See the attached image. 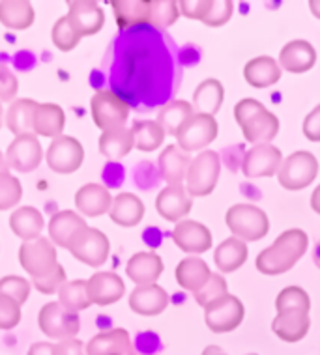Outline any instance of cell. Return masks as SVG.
Segmentation results:
<instances>
[{
	"label": "cell",
	"instance_id": "obj_1",
	"mask_svg": "<svg viewBox=\"0 0 320 355\" xmlns=\"http://www.w3.org/2000/svg\"><path fill=\"white\" fill-rule=\"evenodd\" d=\"M309 245L308 234L300 228L285 230L279 238L259 252L257 270L264 275H281L294 268L298 260L305 254Z\"/></svg>",
	"mask_w": 320,
	"mask_h": 355
},
{
	"label": "cell",
	"instance_id": "obj_2",
	"mask_svg": "<svg viewBox=\"0 0 320 355\" xmlns=\"http://www.w3.org/2000/svg\"><path fill=\"white\" fill-rule=\"evenodd\" d=\"M234 118L242 128V133L251 144H270L279 133V120L264 105L253 98L242 99L234 107Z\"/></svg>",
	"mask_w": 320,
	"mask_h": 355
},
{
	"label": "cell",
	"instance_id": "obj_3",
	"mask_svg": "<svg viewBox=\"0 0 320 355\" xmlns=\"http://www.w3.org/2000/svg\"><path fill=\"white\" fill-rule=\"evenodd\" d=\"M228 230L242 241H259L270 230L268 215L253 204H234L225 215Z\"/></svg>",
	"mask_w": 320,
	"mask_h": 355
},
{
	"label": "cell",
	"instance_id": "obj_4",
	"mask_svg": "<svg viewBox=\"0 0 320 355\" xmlns=\"http://www.w3.org/2000/svg\"><path fill=\"white\" fill-rule=\"evenodd\" d=\"M221 172V159L219 153L214 150H204L191 159L190 171L185 176V191L187 195L193 196H208L214 193Z\"/></svg>",
	"mask_w": 320,
	"mask_h": 355
},
{
	"label": "cell",
	"instance_id": "obj_5",
	"mask_svg": "<svg viewBox=\"0 0 320 355\" xmlns=\"http://www.w3.org/2000/svg\"><path fill=\"white\" fill-rule=\"evenodd\" d=\"M90 112L101 133H109L126 128L130 118V105L111 90H98L90 101Z\"/></svg>",
	"mask_w": 320,
	"mask_h": 355
},
{
	"label": "cell",
	"instance_id": "obj_6",
	"mask_svg": "<svg viewBox=\"0 0 320 355\" xmlns=\"http://www.w3.org/2000/svg\"><path fill=\"white\" fill-rule=\"evenodd\" d=\"M319 174V161L311 152H294L290 153L287 159H283V165L277 172L279 184L289 191L305 189L308 185L314 182Z\"/></svg>",
	"mask_w": 320,
	"mask_h": 355
},
{
	"label": "cell",
	"instance_id": "obj_7",
	"mask_svg": "<svg viewBox=\"0 0 320 355\" xmlns=\"http://www.w3.org/2000/svg\"><path fill=\"white\" fill-rule=\"evenodd\" d=\"M37 324H40V329L45 337L56 338L58 343L75 338L81 329L79 314L66 311L58 301H53V303L42 306L40 316H37Z\"/></svg>",
	"mask_w": 320,
	"mask_h": 355
},
{
	"label": "cell",
	"instance_id": "obj_8",
	"mask_svg": "<svg viewBox=\"0 0 320 355\" xmlns=\"http://www.w3.org/2000/svg\"><path fill=\"white\" fill-rule=\"evenodd\" d=\"M19 263L32 279L47 275L58 263L55 245L44 236L31 239V241H23V245L19 247Z\"/></svg>",
	"mask_w": 320,
	"mask_h": 355
},
{
	"label": "cell",
	"instance_id": "obj_9",
	"mask_svg": "<svg viewBox=\"0 0 320 355\" xmlns=\"http://www.w3.org/2000/svg\"><path fill=\"white\" fill-rule=\"evenodd\" d=\"M219 133V125H217L216 116H208V114H199L195 112L187 122L182 125V129L176 135L178 148L184 152H199L208 144L217 139Z\"/></svg>",
	"mask_w": 320,
	"mask_h": 355
},
{
	"label": "cell",
	"instance_id": "obj_10",
	"mask_svg": "<svg viewBox=\"0 0 320 355\" xmlns=\"http://www.w3.org/2000/svg\"><path fill=\"white\" fill-rule=\"evenodd\" d=\"M246 309L236 295H223L204 309V320L214 333H230L244 322Z\"/></svg>",
	"mask_w": 320,
	"mask_h": 355
},
{
	"label": "cell",
	"instance_id": "obj_11",
	"mask_svg": "<svg viewBox=\"0 0 320 355\" xmlns=\"http://www.w3.org/2000/svg\"><path fill=\"white\" fill-rule=\"evenodd\" d=\"M71 257H75L79 262L87 263L90 268H99L107 262L109 251H111V243L109 238L105 236L98 228L87 227L77 238L71 241L68 249Z\"/></svg>",
	"mask_w": 320,
	"mask_h": 355
},
{
	"label": "cell",
	"instance_id": "obj_12",
	"mask_svg": "<svg viewBox=\"0 0 320 355\" xmlns=\"http://www.w3.org/2000/svg\"><path fill=\"white\" fill-rule=\"evenodd\" d=\"M85 159V148L75 137L60 135L53 139L49 150L45 153V161L56 174H71L79 171Z\"/></svg>",
	"mask_w": 320,
	"mask_h": 355
},
{
	"label": "cell",
	"instance_id": "obj_13",
	"mask_svg": "<svg viewBox=\"0 0 320 355\" xmlns=\"http://www.w3.org/2000/svg\"><path fill=\"white\" fill-rule=\"evenodd\" d=\"M283 165V153L273 144H257L247 150L242 159V171L247 178L276 176Z\"/></svg>",
	"mask_w": 320,
	"mask_h": 355
},
{
	"label": "cell",
	"instance_id": "obj_14",
	"mask_svg": "<svg viewBox=\"0 0 320 355\" xmlns=\"http://www.w3.org/2000/svg\"><path fill=\"white\" fill-rule=\"evenodd\" d=\"M44 148L36 135H19L8 146L6 163L15 172H32L42 165Z\"/></svg>",
	"mask_w": 320,
	"mask_h": 355
},
{
	"label": "cell",
	"instance_id": "obj_15",
	"mask_svg": "<svg viewBox=\"0 0 320 355\" xmlns=\"http://www.w3.org/2000/svg\"><path fill=\"white\" fill-rule=\"evenodd\" d=\"M68 21L81 37L98 34L105 25V12L94 0H69Z\"/></svg>",
	"mask_w": 320,
	"mask_h": 355
},
{
	"label": "cell",
	"instance_id": "obj_16",
	"mask_svg": "<svg viewBox=\"0 0 320 355\" xmlns=\"http://www.w3.org/2000/svg\"><path fill=\"white\" fill-rule=\"evenodd\" d=\"M173 241L178 245L180 251L191 254H203L212 249V232L208 227L197 220L184 219L176 223L173 230Z\"/></svg>",
	"mask_w": 320,
	"mask_h": 355
},
{
	"label": "cell",
	"instance_id": "obj_17",
	"mask_svg": "<svg viewBox=\"0 0 320 355\" xmlns=\"http://www.w3.org/2000/svg\"><path fill=\"white\" fill-rule=\"evenodd\" d=\"M87 284L92 305H112V303L122 300L124 294H126V284L120 279V275L112 273V271H98V273H94L87 281Z\"/></svg>",
	"mask_w": 320,
	"mask_h": 355
},
{
	"label": "cell",
	"instance_id": "obj_18",
	"mask_svg": "<svg viewBox=\"0 0 320 355\" xmlns=\"http://www.w3.org/2000/svg\"><path fill=\"white\" fill-rule=\"evenodd\" d=\"M193 208V198L187 195L184 185H167L155 198V209L163 219L180 223Z\"/></svg>",
	"mask_w": 320,
	"mask_h": 355
},
{
	"label": "cell",
	"instance_id": "obj_19",
	"mask_svg": "<svg viewBox=\"0 0 320 355\" xmlns=\"http://www.w3.org/2000/svg\"><path fill=\"white\" fill-rule=\"evenodd\" d=\"M87 355H139L131 344L130 333L122 327L101 331L85 346Z\"/></svg>",
	"mask_w": 320,
	"mask_h": 355
},
{
	"label": "cell",
	"instance_id": "obj_20",
	"mask_svg": "<svg viewBox=\"0 0 320 355\" xmlns=\"http://www.w3.org/2000/svg\"><path fill=\"white\" fill-rule=\"evenodd\" d=\"M87 220L83 219L79 214H75L71 209H64L51 217L49 220V236L51 241L62 249H69L71 241L87 228Z\"/></svg>",
	"mask_w": 320,
	"mask_h": 355
},
{
	"label": "cell",
	"instance_id": "obj_21",
	"mask_svg": "<svg viewBox=\"0 0 320 355\" xmlns=\"http://www.w3.org/2000/svg\"><path fill=\"white\" fill-rule=\"evenodd\" d=\"M126 273L137 286L155 284L163 273V260L154 251L135 252L126 266Z\"/></svg>",
	"mask_w": 320,
	"mask_h": 355
},
{
	"label": "cell",
	"instance_id": "obj_22",
	"mask_svg": "<svg viewBox=\"0 0 320 355\" xmlns=\"http://www.w3.org/2000/svg\"><path fill=\"white\" fill-rule=\"evenodd\" d=\"M169 306V294L160 284L137 286L130 294V309L141 316H158Z\"/></svg>",
	"mask_w": 320,
	"mask_h": 355
},
{
	"label": "cell",
	"instance_id": "obj_23",
	"mask_svg": "<svg viewBox=\"0 0 320 355\" xmlns=\"http://www.w3.org/2000/svg\"><path fill=\"white\" fill-rule=\"evenodd\" d=\"M314 62H317V51L305 40H292L285 45L279 55V66L290 73H305L313 69Z\"/></svg>",
	"mask_w": 320,
	"mask_h": 355
},
{
	"label": "cell",
	"instance_id": "obj_24",
	"mask_svg": "<svg viewBox=\"0 0 320 355\" xmlns=\"http://www.w3.org/2000/svg\"><path fill=\"white\" fill-rule=\"evenodd\" d=\"M111 204V191L105 185L87 184L75 193V206L87 217H99V215L109 214Z\"/></svg>",
	"mask_w": 320,
	"mask_h": 355
},
{
	"label": "cell",
	"instance_id": "obj_25",
	"mask_svg": "<svg viewBox=\"0 0 320 355\" xmlns=\"http://www.w3.org/2000/svg\"><path fill=\"white\" fill-rule=\"evenodd\" d=\"M190 165L191 155L184 150H180L178 144L167 146L160 155L161 178L169 185H184Z\"/></svg>",
	"mask_w": 320,
	"mask_h": 355
},
{
	"label": "cell",
	"instance_id": "obj_26",
	"mask_svg": "<svg viewBox=\"0 0 320 355\" xmlns=\"http://www.w3.org/2000/svg\"><path fill=\"white\" fill-rule=\"evenodd\" d=\"M112 223H117L124 228L137 227L144 217V204L133 193H118L112 198L111 209H109Z\"/></svg>",
	"mask_w": 320,
	"mask_h": 355
},
{
	"label": "cell",
	"instance_id": "obj_27",
	"mask_svg": "<svg viewBox=\"0 0 320 355\" xmlns=\"http://www.w3.org/2000/svg\"><path fill=\"white\" fill-rule=\"evenodd\" d=\"M174 275H176V282L180 284V288H184L191 294H197L199 290L208 282V279L212 277V271H210L208 263L204 262L203 258L187 257L184 260H180Z\"/></svg>",
	"mask_w": 320,
	"mask_h": 355
},
{
	"label": "cell",
	"instance_id": "obj_28",
	"mask_svg": "<svg viewBox=\"0 0 320 355\" xmlns=\"http://www.w3.org/2000/svg\"><path fill=\"white\" fill-rule=\"evenodd\" d=\"M281 73L283 69L271 56H257L247 62L244 68V79L253 88H268L271 85H277V80L281 79Z\"/></svg>",
	"mask_w": 320,
	"mask_h": 355
},
{
	"label": "cell",
	"instance_id": "obj_29",
	"mask_svg": "<svg viewBox=\"0 0 320 355\" xmlns=\"http://www.w3.org/2000/svg\"><path fill=\"white\" fill-rule=\"evenodd\" d=\"M66 125V114L60 105L56 103H40L34 114V128L32 133L36 137H49L56 139L62 135Z\"/></svg>",
	"mask_w": 320,
	"mask_h": 355
},
{
	"label": "cell",
	"instance_id": "obj_30",
	"mask_svg": "<svg viewBox=\"0 0 320 355\" xmlns=\"http://www.w3.org/2000/svg\"><path fill=\"white\" fill-rule=\"evenodd\" d=\"M45 227L44 215L34 206H21L10 217V228L12 232L23 241H31L42 236Z\"/></svg>",
	"mask_w": 320,
	"mask_h": 355
},
{
	"label": "cell",
	"instance_id": "obj_31",
	"mask_svg": "<svg viewBox=\"0 0 320 355\" xmlns=\"http://www.w3.org/2000/svg\"><path fill=\"white\" fill-rule=\"evenodd\" d=\"M34 8L28 0H2L0 2V25L8 31H26L34 25Z\"/></svg>",
	"mask_w": 320,
	"mask_h": 355
},
{
	"label": "cell",
	"instance_id": "obj_32",
	"mask_svg": "<svg viewBox=\"0 0 320 355\" xmlns=\"http://www.w3.org/2000/svg\"><path fill=\"white\" fill-rule=\"evenodd\" d=\"M111 8L120 31H126L131 26L148 25L150 0H112Z\"/></svg>",
	"mask_w": 320,
	"mask_h": 355
},
{
	"label": "cell",
	"instance_id": "obj_33",
	"mask_svg": "<svg viewBox=\"0 0 320 355\" xmlns=\"http://www.w3.org/2000/svg\"><path fill=\"white\" fill-rule=\"evenodd\" d=\"M311 327L309 314L305 313H281L271 322V329L285 343H300Z\"/></svg>",
	"mask_w": 320,
	"mask_h": 355
},
{
	"label": "cell",
	"instance_id": "obj_34",
	"mask_svg": "<svg viewBox=\"0 0 320 355\" xmlns=\"http://www.w3.org/2000/svg\"><path fill=\"white\" fill-rule=\"evenodd\" d=\"M247 257H249V249H247L246 241L233 236L217 245L216 252H214V262L221 273H233V271L240 270L247 262Z\"/></svg>",
	"mask_w": 320,
	"mask_h": 355
},
{
	"label": "cell",
	"instance_id": "obj_35",
	"mask_svg": "<svg viewBox=\"0 0 320 355\" xmlns=\"http://www.w3.org/2000/svg\"><path fill=\"white\" fill-rule=\"evenodd\" d=\"M36 99H15L6 112V125L13 135H28L34 128V114L37 109ZM34 135V133H32Z\"/></svg>",
	"mask_w": 320,
	"mask_h": 355
},
{
	"label": "cell",
	"instance_id": "obj_36",
	"mask_svg": "<svg viewBox=\"0 0 320 355\" xmlns=\"http://www.w3.org/2000/svg\"><path fill=\"white\" fill-rule=\"evenodd\" d=\"M225 90L223 85L217 79H206L195 88L193 92V110H197L199 114H208L214 116L217 110L221 109Z\"/></svg>",
	"mask_w": 320,
	"mask_h": 355
},
{
	"label": "cell",
	"instance_id": "obj_37",
	"mask_svg": "<svg viewBox=\"0 0 320 355\" xmlns=\"http://www.w3.org/2000/svg\"><path fill=\"white\" fill-rule=\"evenodd\" d=\"M193 114H195V110H193V105H191L190 101L174 99L171 103H167L165 107H161L155 122L163 128L165 135L176 137L180 129H182V125H184Z\"/></svg>",
	"mask_w": 320,
	"mask_h": 355
},
{
	"label": "cell",
	"instance_id": "obj_38",
	"mask_svg": "<svg viewBox=\"0 0 320 355\" xmlns=\"http://www.w3.org/2000/svg\"><path fill=\"white\" fill-rule=\"evenodd\" d=\"M133 148L141 152H154L165 141V131L155 120H139L131 125Z\"/></svg>",
	"mask_w": 320,
	"mask_h": 355
},
{
	"label": "cell",
	"instance_id": "obj_39",
	"mask_svg": "<svg viewBox=\"0 0 320 355\" xmlns=\"http://www.w3.org/2000/svg\"><path fill=\"white\" fill-rule=\"evenodd\" d=\"M99 152L109 161H120L133 150V139L130 129H117L99 137Z\"/></svg>",
	"mask_w": 320,
	"mask_h": 355
},
{
	"label": "cell",
	"instance_id": "obj_40",
	"mask_svg": "<svg viewBox=\"0 0 320 355\" xmlns=\"http://www.w3.org/2000/svg\"><path fill=\"white\" fill-rule=\"evenodd\" d=\"M56 294H58V303L69 313H79L92 305L90 295H88V284L83 279L66 281Z\"/></svg>",
	"mask_w": 320,
	"mask_h": 355
},
{
	"label": "cell",
	"instance_id": "obj_41",
	"mask_svg": "<svg viewBox=\"0 0 320 355\" xmlns=\"http://www.w3.org/2000/svg\"><path fill=\"white\" fill-rule=\"evenodd\" d=\"M277 314L281 313H305L309 314L311 309V300L308 292L300 286H287L283 288L276 300Z\"/></svg>",
	"mask_w": 320,
	"mask_h": 355
},
{
	"label": "cell",
	"instance_id": "obj_42",
	"mask_svg": "<svg viewBox=\"0 0 320 355\" xmlns=\"http://www.w3.org/2000/svg\"><path fill=\"white\" fill-rule=\"evenodd\" d=\"M180 17L178 2L174 0H150V19L148 25L155 28H169Z\"/></svg>",
	"mask_w": 320,
	"mask_h": 355
},
{
	"label": "cell",
	"instance_id": "obj_43",
	"mask_svg": "<svg viewBox=\"0 0 320 355\" xmlns=\"http://www.w3.org/2000/svg\"><path fill=\"white\" fill-rule=\"evenodd\" d=\"M21 196H23V185L19 178L10 172L0 174V211L15 208L21 202Z\"/></svg>",
	"mask_w": 320,
	"mask_h": 355
},
{
	"label": "cell",
	"instance_id": "obj_44",
	"mask_svg": "<svg viewBox=\"0 0 320 355\" xmlns=\"http://www.w3.org/2000/svg\"><path fill=\"white\" fill-rule=\"evenodd\" d=\"M79 42L81 36L75 32L68 17L64 15V17L58 19L53 26V43H55L56 49H60L62 53H69L79 45Z\"/></svg>",
	"mask_w": 320,
	"mask_h": 355
},
{
	"label": "cell",
	"instance_id": "obj_45",
	"mask_svg": "<svg viewBox=\"0 0 320 355\" xmlns=\"http://www.w3.org/2000/svg\"><path fill=\"white\" fill-rule=\"evenodd\" d=\"M0 295H8L23 306L31 297V281L19 275H8L0 279Z\"/></svg>",
	"mask_w": 320,
	"mask_h": 355
},
{
	"label": "cell",
	"instance_id": "obj_46",
	"mask_svg": "<svg viewBox=\"0 0 320 355\" xmlns=\"http://www.w3.org/2000/svg\"><path fill=\"white\" fill-rule=\"evenodd\" d=\"M234 4L230 0H208L206 2V12L203 15V21L206 26H223L233 17Z\"/></svg>",
	"mask_w": 320,
	"mask_h": 355
},
{
	"label": "cell",
	"instance_id": "obj_47",
	"mask_svg": "<svg viewBox=\"0 0 320 355\" xmlns=\"http://www.w3.org/2000/svg\"><path fill=\"white\" fill-rule=\"evenodd\" d=\"M227 294V281H225L219 273H212L208 282L199 290L197 294L193 295H195V301H197L199 305L203 306V309H206L210 303H214V301H217L219 297H223V295Z\"/></svg>",
	"mask_w": 320,
	"mask_h": 355
},
{
	"label": "cell",
	"instance_id": "obj_48",
	"mask_svg": "<svg viewBox=\"0 0 320 355\" xmlns=\"http://www.w3.org/2000/svg\"><path fill=\"white\" fill-rule=\"evenodd\" d=\"M66 282V270L62 268L60 263H56V268L53 271H49L47 275L37 277V279H32V284L36 288L40 294L51 295L56 294L60 286Z\"/></svg>",
	"mask_w": 320,
	"mask_h": 355
},
{
	"label": "cell",
	"instance_id": "obj_49",
	"mask_svg": "<svg viewBox=\"0 0 320 355\" xmlns=\"http://www.w3.org/2000/svg\"><path fill=\"white\" fill-rule=\"evenodd\" d=\"M21 322V305L8 295H0V329L10 331Z\"/></svg>",
	"mask_w": 320,
	"mask_h": 355
},
{
	"label": "cell",
	"instance_id": "obj_50",
	"mask_svg": "<svg viewBox=\"0 0 320 355\" xmlns=\"http://www.w3.org/2000/svg\"><path fill=\"white\" fill-rule=\"evenodd\" d=\"M19 92V80L6 64H0V103H13Z\"/></svg>",
	"mask_w": 320,
	"mask_h": 355
},
{
	"label": "cell",
	"instance_id": "obj_51",
	"mask_svg": "<svg viewBox=\"0 0 320 355\" xmlns=\"http://www.w3.org/2000/svg\"><path fill=\"white\" fill-rule=\"evenodd\" d=\"M303 135L311 142H320V105H317L303 120Z\"/></svg>",
	"mask_w": 320,
	"mask_h": 355
},
{
	"label": "cell",
	"instance_id": "obj_52",
	"mask_svg": "<svg viewBox=\"0 0 320 355\" xmlns=\"http://www.w3.org/2000/svg\"><path fill=\"white\" fill-rule=\"evenodd\" d=\"M206 2L208 0H182V2H178L180 13L185 15L187 19H197V21H201L204 12H206Z\"/></svg>",
	"mask_w": 320,
	"mask_h": 355
},
{
	"label": "cell",
	"instance_id": "obj_53",
	"mask_svg": "<svg viewBox=\"0 0 320 355\" xmlns=\"http://www.w3.org/2000/svg\"><path fill=\"white\" fill-rule=\"evenodd\" d=\"M53 355H87V349H85V344L77 338H68V340H60L55 344Z\"/></svg>",
	"mask_w": 320,
	"mask_h": 355
},
{
	"label": "cell",
	"instance_id": "obj_54",
	"mask_svg": "<svg viewBox=\"0 0 320 355\" xmlns=\"http://www.w3.org/2000/svg\"><path fill=\"white\" fill-rule=\"evenodd\" d=\"M55 344L53 343H36L28 349V355H53Z\"/></svg>",
	"mask_w": 320,
	"mask_h": 355
},
{
	"label": "cell",
	"instance_id": "obj_55",
	"mask_svg": "<svg viewBox=\"0 0 320 355\" xmlns=\"http://www.w3.org/2000/svg\"><path fill=\"white\" fill-rule=\"evenodd\" d=\"M311 208L320 215V185L313 191V196H311Z\"/></svg>",
	"mask_w": 320,
	"mask_h": 355
},
{
	"label": "cell",
	"instance_id": "obj_56",
	"mask_svg": "<svg viewBox=\"0 0 320 355\" xmlns=\"http://www.w3.org/2000/svg\"><path fill=\"white\" fill-rule=\"evenodd\" d=\"M203 355H227V354H225L219 346H208V348H204Z\"/></svg>",
	"mask_w": 320,
	"mask_h": 355
},
{
	"label": "cell",
	"instance_id": "obj_57",
	"mask_svg": "<svg viewBox=\"0 0 320 355\" xmlns=\"http://www.w3.org/2000/svg\"><path fill=\"white\" fill-rule=\"evenodd\" d=\"M309 8H311V12H313L314 17L320 19V0H311V2H309Z\"/></svg>",
	"mask_w": 320,
	"mask_h": 355
},
{
	"label": "cell",
	"instance_id": "obj_58",
	"mask_svg": "<svg viewBox=\"0 0 320 355\" xmlns=\"http://www.w3.org/2000/svg\"><path fill=\"white\" fill-rule=\"evenodd\" d=\"M6 172H10V166L6 163V155L0 152V174H6Z\"/></svg>",
	"mask_w": 320,
	"mask_h": 355
},
{
	"label": "cell",
	"instance_id": "obj_59",
	"mask_svg": "<svg viewBox=\"0 0 320 355\" xmlns=\"http://www.w3.org/2000/svg\"><path fill=\"white\" fill-rule=\"evenodd\" d=\"M313 260L317 263V268L320 270V239L317 241V245H314V251H313Z\"/></svg>",
	"mask_w": 320,
	"mask_h": 355
},
{
	"label": "cell",
	"instance_id": "obj_60",
	"mask_svg": "<svg viewBox=\"0 0 320 355\" xmlns=\"http://www.w3.org/2000/svg\"><path fill=\"white\" fill-rule=\"evenodd\" d=\"M4 114H6V112H4V109H2V103H0V128H2V122H4Z\"/></svg>",
	"mask_w": 320,
	"mask_h": 355
},
{
	"label": "cell",
	"instance_id": "obj_61",
	"mask_svg": "<svg viewBox=\"0 0 320 355\" xmlns=\"http://www.w3.org/2000/svg\"><path fill=\"white\" fill-rule=\"evenodd\" d=\"M251 355H257V354H251Z\"/></svg>",
	"mask_w": 320,
	"mask_h": 355
}]
</instances>
